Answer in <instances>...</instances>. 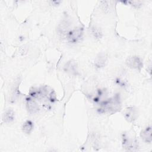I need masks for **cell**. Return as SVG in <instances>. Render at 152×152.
<instances>
[{
    "label": "cell",
    "instance_id": "15",
    "mask_svg": "<svg viewBox=\"0 0 152 152\" xmlns=\"http://www.w3.org/2000/svg\"><path fill=\"white\" fill-rule=\"evenodd\" d=\"M50 2L52 3V4H53V5L56 6V5H58L61 3V1H50Z\"/></svg>",
    "mask_w": 152,
    "mask_h": 152
},
{
    "label": "cell",
    "instance_id": "13",
    "mask_svg": "<svg viewBox=\"0 0 152 152\" xmlns=\"http://www.w3.org/2000/svg\"><path fill=\"white\" fill-rule=\"evenodd\" d=\"M101 9L105 12H109L110 11V6L109 5L108 1H101L100 2Z\"/></svg>",
    "mask_w": 152,
    "mask_h": 152
},
{
    "label": "cell",
    "instance_id": "6",
    "mask_svg": "<svg viewBox=\"0 0 152 152\" xmlns=\"http://www.w3.org/2000/svg\"><path fill=\"white\" fill-rule=\"evenodd\" d=\"M26 106L28 112L30 114L33 115L38 112L39 106L36 100L31 97H27L26 99Z\"/></svg>",
    "mask_w": 152,
    "mask_h": 152
},
{
    "label": "cell",
    "instance_id": "2",
    "mask_svg": "<svg viewBox=\"0 0 152 152\" xmlns=\"http://www.w3.org/2000/svg\"><path fill=\"white\" fill-rule=\"evenodd\" d=\"M71 23L68 20H63L57 26L56 32L58 36L62 39H66V37L71 30Z\"/></svg>",
    "mask_w": 152,
    "mask_h": 152
},
{
    "label": "cell",
    "instance_id": "1",
    "mask_svg": "<svg viewBox=\"0 0 152 152\" xmlns=\"http://www.w3.org/2000/svg\"><path fill=\"white\" fill-rule=\"evenodd\" d=\"M84 29L81 26H78L71 28V30L68 33L66 39L71 43H77L81 40L83 36Z\"/></svg>",
    "mask_w": 152,
    "mask_h": 152
},
{
    "label": "cell",
    "instance_id": "5",
    "mask_svg": "<svg viewBox=\"0 0 152 152\" xmlns=\"http://www.w3.org/2000/svg\"><path fill=\"white\" fill-rule=\"evenodd\" d=\"M122 147L126 151H135L138 147L135 140L126 136L122 138Z\"/></svg>",
    "mask_w": 152,
    "mask_h": 152
},
{
    "label": "cell",
    "instance_id": "8",
    "mask_svg": "<svg viewBox=\"0 0 152 152\" xmlns=\"http://www.w3.org/2000/svg\"><path fill=\"white\" fill-rule=\"evenodd\" d=\"M107 63V56L104 53H99L94 60V65L97 68H102L106 66Z\"/></svg>",
    "mask_w": 152,
    "mask_h": 152
},
{
    "label": "cell",
    "instance_id": "12",
    "mask_svg": "<svg viewBox=\"0 0 152 152\" xmlns=\"http://www.w3.org/2000/svg\"><path fill=\"white\" fill-rule=\"evenodd\" d=\"M90 30H91V34L95 39H100L102 37V35H103L102 31L99 27L96 26H93L91 27Z\"/></svg>",
    "mask_w": 152,
    "mask_h": 152
},
{
    "label": "cell",
    "instance_id": "4",
    "mask_svg": "<svg viewBox=\"0 0 152 152\" xmlns=\"http://www.w3.org/2000/svg\"><path fill=\"white\" fill-rule=\"evenodd\" d=\"M124 116L128 122H133L138 116V109L135 106H129L125 109Z\"/></svg>",
    "mask_w": 152,
    "mask_h": 152
},
{
    "label": "cell",
    "instance_id": "7",
    "mask_svg": "<svg viewBox=\"0 0 152 152\" xmlns=\"http://www.w3.org/2000/svg\"><path fill=\"white\" fill-rule=\"evenodd\" d=\"M151 132V126L150 125L147 126L141 130L140 136L144 142L150 144L152 141Z\"/></svg>",
    "mask_w": 152,
    "mask_h": 152
},
{
    "label": "cell",
    "instance_id": "11",
    "mask_svg": "<svg viewBox=\"0 0 152 152\" xmlns=\"http://www.w3.org/2000/svg\"><path fill=\"white\" fill-rule=\"evenodd\" d=\"M33 122L30 120H27L23 124L21 129L24 133L26 134H30L33 130Z\"/></svg>",
    "mask_w": 152,
    "mask_h": 152
},
{
    "label": "cell",
    "instance_id": "10",
    "mask_svg": "<svg viewBox=\"0 0 152 152\" xmlns=\"http://www.w3.org/2000/svg\"><path fill=\"white\" fill-rule=\"evenodd\" d=\"M15 119V112L12 109H7L2 115V121L6 123L9 124L14 121Z\"/></svg>",
    "mask_w": 152,
    "mask_h": 152
},
{
    "label": "cell",
    "instance_id": "9",
    "mask_svg": "<svg viewBox=\"0 0 152 152\" xmlns=\"http://www.w3.org/2000/svg\"><path fill=\"white\" fill-rule=\"evenodd\" d=\"M64 69L67 72L71 74H75L78 71V65L75 61L71 60L65 64Z\"/></svg>",
    "mask_w": 152,
    "mask_h": 152
},
{
    "label": "cell",
    "instance_id": "14",
    "mask_svg": "<svg viewBox=\"0 0 152 152\" xmlns=\"http://www.w3.org/2000/svg\"><path fill=\"white\" fill-rule=\"evenodd\" d=\"M27 51H28V46L26 45H23L19 47L17 53L18 55L23 56L27 53Z\"/></svg>",
    "mask_w": 152,
    "mask_h": 152
},
{
    "label": "cell",
    "instance_id": "3",
    "mask_svg": "<svg viewBox=\"0 0 152 152\" xmlns=\"http://www.w3.org/2000/svg\"><path fill=\"white\" fill-rule=\"evenodd\" d=\"M125 64L128 67L138 71H141V68L143 67L142 61L140 57L136 55L129 56L126 59Z\"/></svg>",
    "mask_w": 152,
    "mask_h": 152
}]
</instances>
